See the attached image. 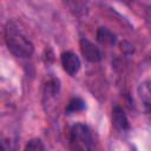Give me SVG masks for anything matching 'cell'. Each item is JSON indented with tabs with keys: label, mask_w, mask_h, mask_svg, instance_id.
I'll return each mask as SVG.
<instances>
[{
	"label": "cell",
	"mask_w": 151,
	"mask_h": 151,
	"mask_svg": "<svg viewBox=\"0 0 151 151\" xmlns=\"http://www.w3.org/2000/svg\"><path fill=\"white\" fill-rule=\"evenodd\" d=\"M60 60H61V66H63L64 71L70 76L77 74L78 71L80 70L81 63H80L79 57L71 51L64 52L60 57Z\"/></svg>",
	"instance_id": "3957f363"
},
{
	"label": "cell",
	"mask_w": 151,
	"mask_h": 151,
	"mask_svg": "<svg viewBox=\"0 0 151 151\" xmlns=\"http://www.w3.org/2000/svg\"><path fill=\"white\" fill-rule=\"evenodd\" d=\"M68 144L72 151H92V136L90 129L83 123L74 124L70 130Z\"/></svg>",
	"instance_id": "7a4b0ae2"
},
{
	"label": "cell",
	"mask_w": 151,
	"mask_h": 151,
	"mask_svg": "<svg viewBox=\"0 0 151 151\" xmlns=\"http://www.w3.org/2000/svg\"><path fill=\"white\" fill-rule=\"evenodd\" d=\"M97 40L103 45H116L117 37L116 34L106 27H99L97 31Z\"/></svg>",
	"instance_id": "52a82bcc"
},
{
	"label": "cell",
	"mask_w": 151,
	"mask_h": 151,
	"mask_svg": "<svg viewBox=\"0 0 151 151\" xmlns=\"http://www.w3.org/2000/svg\"><path fill=\"white\" fill-rule=\"evenodd\" d=\"M5 41L7 48L18 58H28L33 54L34 46L31 40L19 29L18 25L8 21L5 28Z\"/></svg>",
	"instance_id": "6da1fadb"
},
{
	"label": "cell",
	"mask_w": 151,
	"mask_h": 151,
	"mask_svg": "<svg viewBox=\"0 0 151 151\" xmlns=\"http://www.w3.org/2000/svg\"><path fill=\"white\" fill-rule=\"evenodd\" d=\"M80 51L84 58L90 63H98L101 60V52L100 50L90 40L83 38L80 39Z\"/></svg>",
	"instance_id": "277c9868"
},
{
	"label": "cell",
	"mask_w": 151,
	"mask_h": 151,
	"mask_svg": "<svg viewBox=\"0 0 151 151\" xmlns=\"http://www.w3.org/2000/svg\"><path fill=\"white\" fill-rule=\"evenodd\" d=\"M112 124L119 131H126L130 129L129 119H127L124 110L119 106H114L112 109Z\"/></svg>",
	"instance_id": "8992f818"
},
{
	"label": "cell",
	"mask_w": 151,
	"mask_h": 151,
	"mask_svg": "<svg viewBox=\"0 0 151 151\" xmlns=\"http://www.w3.org/2000/svg\"><path fill=\"white\" fill-rule=\"evenodd\" d=\"M24 151H44V144L41 139L39 138H33L28 140V143L25 145Z\"/></svg>",
	"instance_id": "9c48e42d"
},
{
	"label": "cell",
	"mask_w": 151,
	"mask_h": 151,
	"mask_svg": "<svg viewBox=\"0 0 151 151\" xmlns=\"http://www.w3.org/2000/svg\"><path fill=\"white\" fill-rule=\"evenodd\" d=\"M84 109H85V101L79 97H74L68 101L67 106L65 107V112L66 114H73L83 111Z\"/></svg>",
	"instance_id": "ba28073f"
},
{
	"label": "cell",
	"mask_w": 151,
	"mask_h": 151,
	"mask_svg": "<svg viewBox=\"0 0 151 151\" xmlns=\"http://www.w3.org/2000/svg\"><path fill=\"white\" fill-rule=\"evenodd\" d=\"M137 93L145 111L151 113V79L142 81L137 88Z\"/></svg>",
	"instance_id": "5b68a950"
}]
</instances>
